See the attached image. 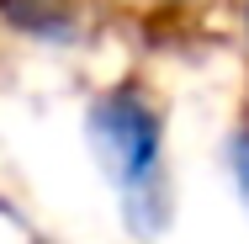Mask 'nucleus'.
<instances>
[{
  "mask_svg": "<svg viewBox=\"0 0 249 244\" xmlns=\"http://www.w3.org/2000/svg\"><path fill=\"white\" fill-rule=\"evenodd\" d=\"M85 138L106 181L122 196V212L138 234H154L170 212L164 196V117L138 85H111L85 112Z\"/></svg>",
  "mask_w": 249,
  "mask_h": 244,
  "instance_id": "1",
  "label": "nucleus"
},
{
  "mask_svg": "<svg viewBox=\"0 0 249 244\" xmlns=\"http://www.w3.org/2000/svg\"><path fill=\"white\" fill-rule=\"evenodd\" d=\"M0 21L21 38L64 43L74 32V0H0Z\"/></svg>",
  "mask_w": 249,
  "mask_h": 244,
  "instance_id": "2",
  "label": "nucleus"
},
{
  "mask_svg": "<svg viewBox=\"0 0 249 244\" xmlns=\"http://www.w3.org/2000/svg\"><path fill=\"white\" fill-rule=\"evenodd\" d=\"M228 170H233V186H239V196L249 207V122H239L233 138H228Z\"/></svg>",
  "mask_w": 249,
  "mask_h": 244,
  "instance_id": "3",
  "label": "nucleus"
},
{
  "mask_svg": "<svg viewBox=\"0 0 249 244\" xmlns=\"http://www.w3.org/2000/svg\"><path fill=\"white\" fill-rule=\"evenodd\" d=\"M244 27H249V11H244Z\"/></svg>",
  "mask_w": 249,
  "mask_h": 244,
  "instance_id": "4",
  "label": "nucleus"
}]
</instances>
